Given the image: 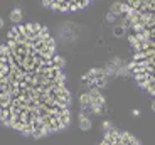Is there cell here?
Masks as SVG:
<instances>
[{"label": "cell", "instance_id": "9c48e42d", "mask_svg": "<svg viewBox=\"0 0 155 145\" xmlns=\"http://www.w3.org/2000/svg\"><path fill=\"white\" fill-rule=\"evenodd\" d=\"M10 20L14 24H20V20H22V10H20L19 7L14 8V10L10 12Z\"/></svg>", "mask_w": 155, "mask_h": 145}, {"label": "cell", "instance_id": "52a82bcc", "mask_svg": "<svg viewBox=\"0 0 155 145\" xmlns=\"http://www.w3.org/2000/svg\"><path fill=\"white\" fill-rule=\"evenodd\" d=\"M110 12L115 14V15H125L127 14V8H125L123 2H113L111 7H110Z\"/></svg>", "mask_w": 155, "mask_h": 145}, {"label": "cell", "instance_id": "5bb4252c", "mask_svg": "<svg viewBox=\"0 0 155 145\" xmlns=\"http://www.w3.org/2000/svg\"><path fill=\"white\" fill-rule=\"evenodd\" d=\"M152 110H153V111H155V101H153V103H152Z\"/></svg>", "mask_w": 155, "mask_h": 145}, {"label": "cell", "instance_id": "8fae6325", "mask_svg": "<svg viewBox=\"0 0 155 145\" xmlns=\"http://www.w3.org/2000/svg\"><path fill=\"white\" fill-rule=\"evenodd\" d=\"M106 20H108V22H115L116 15H115V14H111V12H108V14H106Z\"/></svg>", "mask_w": 155, "mask_h": 145}, {"label": "cell", "instance_id": "5b68a950", "mask_svg": "<svg viewBox=\"0 0 155 145\" xmlns=\"http://www.w3.org/2000/svg\"><path fill=\"white\" fill-rule=\"evenodd\" d=\"M83 81H86L89 88H105L108 84V71L106 69H91L88 74L83 76Z\"/></svg>", "mask_w": 155, "mask_h": 145}, {"label": "cell", "instance_id": "30bf717a", "mask_svg": "<svg viewBox=\"0 0 155 145\" xmlns=\"http://www.w3.org/2000/svg\"><path fill=\"white\" fill-rule=\"evenodd\" d=\"M125 32H127V27H125L123 24H121V25H116V27L113 29V34H115L116 37H121V35H123Z\"/></svg>", "mask_w": 155, "mask_h": 145}, {"label": "cell", "instance_id": "7a4b0ae2", "mask_svg": "<svg viewBox=\"0 0 155 145\" xmlns=\"http://www.w3.org/2000/svg\"><path fill=\"white\" fill-rule=\"evenodd\" d=\"M127 8V24L132 27L128 41L135 47V56L128 71L137 83L155 96V0L123 2Z\"/></svg>", "mask_w": 155, "mask_h": 145}, {"label": "cell", "instance_id": "6da1fadb", "mask_svg": "<svg viewBox=\"0 0 155 145\" xmlns=\"http://www.w3.org/2000/svg\"><path fill=\"white\" fill-rule=\"evenodd\" d=\"M64 59L47 27L19 24L0 46V122L31 137H44L69 123Z\"/></svg>", "mask_w": 155, "mask_h": 145}, {"label": "cell", "instance_id": "8992f818", "mask_svg": "<svg viewBox=\"0 0 155 145\" xmlns=\"http://www.w3.org/2000/svg\"><path fill=\"white\" fill-rule=\"evenodd\" d=\"M42 5H46V7H51V8H56V10H71L69 8V2H64V0H47V2H42Z\"/></svg>", "mask_w": 155, "mask_h": 145}, {"label": "cell", "instance_id": "277c9868", "mask_svg": "<svg viewBox=\"0 0 155 145\" xmlns=\"http://www.w3.org/2000/svg\"><path fill=\"white\" fill-rule=\"evenodd\" d=\"M100 145H140V142L128 132L110 130Z\"/></svg>", "mask_w": 155, "mask_h": 145}, {"label": "cell", "instance_id": "3957f363", "mask_svg": "<svg viewBox=\"0 0 155 145\" xmlns=\"http://www.w3.org/2000/svg\"><path fill=\"white\" fill-rule=\"evenodd\" d=\"M79 100H81V108H83V113L84 115L86 113L101 115L106 111V101L98 88H89L86 93L81 94Z\"/></svg>", "mask_w": 155, "mask_h": 145}, {"label": "cell", "instance_id": "4fadbf2b", "mask_svg": "<svg viewBox=\"0 0 155 145\" xmlns=\"http://www.w3.org/2000/svg\"><path fill=\"white\" fill-rule=\"evenodd\" d=\"M4 27V19H0V29Z\"/></svg>", "mask_w": 155, "mask_h": 145}, {"label": "cell", "instance_id": "7c38bea8", "mask_svg": "<svg viewBox=\"0 0 155 145\" xmlns=\"http://www.w3.org/2000/svg\"><path fill=\"white\" fill-rule=\"evenodd\" d=\"M103 127H105L106 130H110V127H111V123H110V122H105V123H103Z\"/></svg>", "mask_w": 155, "mask_h": 145}, {"label": "cell", "instance_id": "ba28073f", "mask_svg": "<svg viewBox=\"0 0 155 145\" xmlns=\"http://www.w3.org/2000/svg\"><path fill=\"white\" fill-rule=\"evenodd\" d=\"M91 125H93V123H91V120H89L84 113L79 115V128L84 130V132H88V130L91 128Z\"/></svg>", "mask_w": 155, "mask_h": 145}]
</instances>
